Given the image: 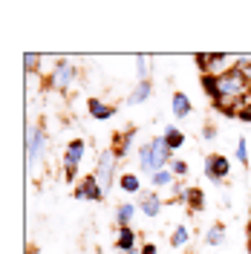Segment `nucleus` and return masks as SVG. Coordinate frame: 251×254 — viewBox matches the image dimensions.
Returning a JSON list of instances; mask_svg holds the SVG:
<instances>
[{"label": "nucleus", "instance_id": "nucleus-17", "mask_svg": "<svg viewBox=\"0 0 251 254\" xmlns=\"http://www.w3.org/2000/svg\"><path fill=\"white\" fill-rule=\"evenodd\" d=\"M190 240V231H188V225H176L173 228V234H171V246L173 249H179V246H185Z\"/></svg>", "mask_w": 251, "mask_h": 254}, {"label": "nucleus", "instance_id": "nucleus-28", "mask_svg": "<svg viewBox=\"0 0 251 254\" xmlns=\"http://www.w3.org/2000/svg\"><path fill=\"white\" fill-rule=\"evenodd\" d=\"M147 64H150L147 58H139V78H141V81H147V69H150Z\"/></svg>", "mask_w": 251, "mask_h": 254}, {"label": "nucleus", "instance_id": "nucleus-9", "mask_svg": "<svg viewBox=\"0 0 251 254\" xmlns=\"http://www.w3.org/2000/svg\"><path fill=\"white\" fill-rule=\"evenodd\" d=\"M171 107H173V116L176 119H185V116H190V98L185 93H173V101H171Z\"/></svg>", "mask_w": 251, "mask_h": 254}, {"label": "nucleus", "instance_id": "nucleus-26", "mask_svg": "<svg viewBox=\"0 0 251 254\" xmlns=\"http://www.w3.org/2000/svg\"><path fill=\"white\" fill-rule=\"evenodd\" d=\"M171 174H176V176H185V174H188V165L176 159V162H171Z\"/></svg>", "mask_w": 251, "mask_h": 254}, {"label": "nucleus", "instance_id": "nucleus-20", "mask_svg": "<svg viewBox=\"0 0 251 254\" xmlns=\"http://www.w3.org/2000/svg\"><path fill=\"white\" fill-rule=\"evenodd\" d=\"M222 240H225V228H222V225H211L208 234H205V243H208V246H220Z\"/></svg>", "mask_w": 251, "mask_h": 254}, {"label": "nucleus", "instance_id": "nucleus-4", "mask_svg": "<svg viewBox=\"0 0 251 254\" xmlns=\"http://www.w3.org/2000/svg\"><path fill=\"white\" fill-rule=\"evenodd\" d=\"M84 150H87L84 139H72V142L66 144V153H63V174H66V179H75L78 165H81V159H84Z\"/></svg>", "mask_w": 251, "mask_h": 254}, {"label": "nucleus", "instance_id": "nucleus-2", "mask_svg": "<svg viewBox=\"0 0 251 254\" xmlns=\"http://www.w3.org/2000/svg\"><path fill=\"white\" fill-rule=\"evenodd\" d=\"M116 162H119V156L113 153V150H107V153H101L98 156V165H95V182L101 185V190L104 193H110L113 188V179H116Z\"/></svg>", "mask_w": 251, "mask_h": 254}, {"label": "nucleus", "instance_id": "nucleus-19", "mask_svg": "<svg viewBox=\"0 0 251 254\" xmlns=\"http://www.w3.org/2000/svg\"><path fill=\"white\" fill-rule=\"evenodd\" d=\"M188 208H190V211H202V208H205V193L199 188H190L188 190Z\"/></svg>", "mask_w": 251, "mask_h": 254}, {"label": "nucleus", "instance_id": "nucleus-6", "mask_svg": "<svg viewBox=\"0 0 251 254\" xmlns=\"http://www.w3.org/2000/svg\"><path fill=\"white\" fill-rule=\"evenodd\" d=\"M205 176L211 179V182H220L228 176V159L220 156V153H211V156L205 159Z\"/></svg>", "mask_w": 251, "mask_h": 254}, {"label": "nucleus", "instance_id": "nucleus-12", "mask_svg": "<svg viewBox=\"0 0 251 254\" xmlns=\"http://www.w3.org/2000/svg\"><path fill=\"white\" fill-rule=\"evenodd\" d=\"M150 90H153L150 81H139V87L127 95V104H141V101H147V98H150Z\"/></svg>", "mask_w": 251, "mask_h": 254}, {"label": "nucleus", "instance_id": "nucleus-14", "mask_svg": "<svg viewBox=\"0 0 251 254\" xmlns=\"http://www.w3.org/2000/svg\"><path fill=\"white\" fill-rule=\"evenodd\" d=\"M130 144H133V130H130V133H119V136H116V150H113V153H116L119 159L127 156Z\"/></svg>", "mask_w": 251, "mask_h": 254}, {"label": "nucleus", "instance_id": "nucleus-32", "mask_svg": "<svg viewBox=\"0 0 251 254\" xmlns=\"http://www.w3.org/2000/svg\"><path fill=\"white\" fill-rule=\"evenodd\" d=\"M249 252H251V240H249Z\"/></svg>", "mask_w": 251, "mask_h": 254}, {"label": "nucleus", "instance_id": "nucleus-22", "mask_svg": "<svg viewBox=\"0 0 251 254\" xmlns=\"http://www.w3.org/2000/svg\"><path fill=\"white\" fill-rule=\"evenodd\" d=\"M202 87L211 98H217V75H202Z\"/></svg>", "mask_w": 251, "mask_h": 254}, {"label": "nucleus", "instance_id": "nucleus-30", "mask_svg": "<svg viewBox=\"0 0 251 254\" xmlns=\"http://www.w3.org/2000/svg\"><path fill=\"white\" fill-rule=\"evenodd\" d=\"M141 254H156V246H153V243H147V246L141 249Z\"/></svg>", "mask_w": 251, "mask_h": 254}, {"label": "nucleus", "instance_id": "nucleus-11", "mask_svg": "<svg viewBox=\"0 0 251 254\" xmlns=\"http://www.w3.org/2000/svg\"><path fill=\"white\" fill-rule=\"evenodd\" d=\"M87 110H90V116L98 119V122H104V119H110L113 116V107L110 104H104V101H98V98H90V101H87Z\"/></svg>", "mask_w": 251, "mask_h": 254}, {"label": "nucleus", "instance_id": "nucleus-29", "mask_svg": "<svg viewBox=\"0 0 251 254\" xmlns=\"http://www.w3.org/2000/svg\"><path fill=\"white\" fill-rule=\"evenodd\" d=\"M23 61H26V69H38V55L26 52V55H23Z\"/></svg>", "mask_w": 251, "mask_h": 254}, {"label": "nucleus", "instance_id": "nucleus-21", "mask_svg": "<svg viewBox=\"0 0 251 254\" xmlns=\"http://www.w3.org/2000/svg\"><path fill=\"white\" fill-rule=\"evenodd\" d=\"M119 185H122V190H125V193H136V190H139V179H136L133 174H125Z\"/></svg>", "mask_w": 251, "mask_h": 254}, {"label": "nucleus", "instance_id": "nucleus-23", "mask_svg": "<svg viewBox=\"0 0 251 254\" xmlns=\"http://www.w3.org/2000/svg\"><path fill=\"white\" fill-rule=\"evenodd\" d=\"M150 179H153V185H156V188H162V185H171V171H159V174H153Z\"/></svg>", "mask_w": 251, "mask_h": 254}, {"label": "nucleus", "instance_id": "nucleus-16", "mask_svg": "<svg viewBox=\"0 0 251 254\" xmlns=\"http://www.w3.org/2000/svg\"><path fill=\"white\" fill-rule=\"evenodd\" d=\"M133 214H136V205H130V202L119 205V214H116V220H119V228H127V225H130V220H133Z\"/></svg>", "mask_w": 251, "mask_h": 254}, {"label": "nucleus", "instance_id": "nucleus-24", "mask_svg": "<svg viewBox=\"0 0 251 254\" xmlns=\"http://www.w3.org/2000/svg\"><path fill=\"white\" fill-rule=\"evenodd\" d=\"M237 66H240V69L249 75V81H251V55H240V58H237Z\"/></svg>", "mask_w": 251, "mask_h": 254}, {"label": "nucleus", "instance_id": "nucleus-8", "mask_svg": "<svg viewBox=\"0 0 251 254\" xmlns=\"http://www.w3.org/2000/svg\"><path fill=\"white\" fill-rule=\"evenodd\" d=\"M133 246H136L133 228H130V225H127V228H119V231H116V249L125 254V252H133Z\"/></svg>", "mask_w": 251, "mask_h": 254}, {"label": "nucleus", "instance_id": "nucleus-7", "mask_svg": "<svg viewBox=\"0 0 251 254\" xmlns=\"http://www.w3.org/2000/svg\"><path fill=\"white\" fill-rule=\"evenodd\" d=\"M107 193L101 190V185L95 182V176H84L81 185L75 188V199H93V202H101Z\"/></svg>", "mask_w": 251, "mask_h": 254}, {"label": "nucleus", "instance_id": "nucleus-10", "mask_svg": "<svg viewBox=\"0 0 251 254\" xmlns=\"http://www.w3.org/2000/svg\"><path fill=\"white\" fill-rule=\"evenodd\" d=\"M159 211H162V199L156 193H141V214L144 217H159Z\"/></svg>", "mask_w": 251, "mask_h": 254}, {"label": "nucleus", "instance_id": "nucleus-1", "mask_svg": "<svg viewBox=\"0 0 251 254\" xmlns=\"http://www.w3.org/2000/svg\"><path fill=\"white\" fill-rule=\"evenodd\" d=\"M249 87H251V81L240 66L217 72V98L214 101H243L246 93H249Z\"/></svg>", "mask_w": 251, "mask_h": 254}, {"label": "nucleus", "instance_id": "nucleus-31", "mask_svg": "<svg viewBox=\"0 0 251 254\" xmlns=\"http://www.w3.org/2000/svg\"><path fill=\"white\" fill-rule=\"evenodd\" d=\"M125 254H139V252H136V249H133V252H125Z\"/></svg>", "mask_w": 251, "mask_h": 254}, {"label": "nucleus", "instance_id": "nucleus-27", "mask_svg": "<svg viewBox=\"0 0 251 254\" xmlns=\"http://www.w3.org/2000/svg\"><path fill=\"white\" fill-rule=\"evenodd\" d=\"M243 122H251V101H243V107H240V113H237Z\"/></svg>", "mask_w": 251, "mask_h": 254}, {"label": "nucleus", "instance_id": "nucleus-25", "mask_svg": "<svg viewBox=\"0 0 251 254\" xmlns=\"http://www.w3.org/2000/svg\"><path fill=\"white\" fill-rule=\"evenodd\" d=\"M237 159H240L243 165H249V147H246V142H243V139L237 142Z\"/></svg>", "mask_w": 251, "mask_h": 254}, {"label": "nucleus", "instance_id": "nucleus-18", "mask_svg": "<svg viewBox=\"0 0 251 254\" xmlns=\"http://www.w3.org/2000/svg\"><path fill=\"white\" fill-rule=\"evenodd\" d=\"M165 142L171 144V150H176V147H182V144H185V133H182V130H176V127H168V130H165Z\"/></svg>", "mask_w": 251, "mask_h": 254}, {"label": "nucleus", "instance_id": "nucleus-5", "mask_svg": "<svg viewBox=\"0 0 251 254\" xmlns=\"http://www.w3.org/2000/svg\"><path fill=\"white\" fill-rule=\"evenodd\" d=\"M75 75H78V69L69 61H58L55 69H52V87H55V90H69L72 81H75Z\"/></svg>", "mask_w": 251, "mask_h": 254}, {"label": "nucleus", "instance_id": "nucleus-3", "mask_svg": "<svg viewBox=\"0 0 251 254\" xmlns=\"http://www.w3.org/2000/svg\"><path fill=\"white\" fill-rule=\"evenodd\" d=\"M47 153V136H44V130L41 127H29V133H26V159H29V168H35L41 159Z\"/></svg>", "mask_w": 251, "mask_h": 254}, {"label": "nucleus", "instance_id": "nucleus-15", "mask_svg": "<svg viewBox=\"0 0 251 254\" xmlns=\"http://www.w3.org/2000/svg\"><path fill=\"white\" fill-rule=\"evenodd\" d=\"M139 165H141L144 174H150V165H153V144L150 142L139 147Z\"/></svg>", "mask_w": 251, "mask_h": 254}, {"label": "nucleus", "instance_id": "nucleus-13", "mask_svg": "<svg viewBox=\"0 0 251 254\" xmlns=\"http://www.w3.org/2000/svg\"><path fill=\"white\" fill-rule=\"evenodd\" d=\"M225 61V55H196V64H199V69H202L205 75L211 72V69H217V64Z\"/></svg>", "mask_w": 251, "mask_h": 254}, {"label": "nucleus", "instance_id": "nucleus-33", "mask_svg": "<svg viewBox=\"0 0 251 254\" xmlns=\"http://www.w3.org/2000/svg\"><path fill=\"white\" fill-rule=\"evenodd\" d=\"M249 231H251V228H249Z\"/></svg>", "mask_w": 251, "mask_h": 254}]
</instances>
